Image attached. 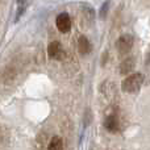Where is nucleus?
<instances>
[{"instance_id": "f257e3e1", "label": "nucleus", "mask_w": 150, "mask_h": 150, "mask_svg": "<svg viewBox=\"0 0 150 150\" xmlns=\"http://www.w3.org/2000/svg\"><path fill=\"white\" fill-rule=\"evenodd\" d=\"M142 83H144V75L141 73H134V74H130L129 76L122 82L121 88L125 92L132 93V92H136V91L141 87Z\"/></svg>"}, {"instance_id": "20e7f679", "label": "nucleus", "mask_w": 150, "mask_h": 150, "mask_svg": "<svg viewBox=\"0 0 150 150\" xmlns=\"http://www.w3.org/2000/svg\"><path fill=\"white\" fill-rule=\"evenodd\" d=\"M47 53H49V57L53 59H62L63 58V49L62 45L58 41H53L52 44L47 47Z\"/></svg>"}, {"instance_id": "6e6552de", "label": "nucleus", "mask_w": 150, "mask_h": 150, "mask_svg": "<svg viewBox=\"0 0 150 150\" xmlns=\"http://www.w3.org/2000/svg\"><path fill=\"white\" fill-rule=\"evenodd\" d=\"M47 150H63V142H62V138L55 136V137L52 138L50 141L49 146H47Z\"/></svg>"}, {"instance_id": "f03ea898", "label": "nucleus", "mask_w": 150, "mask_h": 150, "mask_svg": "<svg viewBox=\"0 0 150 150\" xmlns=\"http://www.w3.org/2000/svg\"><path fill=\"white\" fill-rule=\"evenodd\" d=\"M133 42H134V40H133V37L130 34H122L121 37H119V40L116 42V47L120 54L129 53L130 49L133 47Z\"/></svg>"}, {"instance_id": "7ed1b4c3", "label": "nucleus", "mask_w": 150, "mask_h": 150, "mask_svg": "<svg viewBox=\"0 0 150 150\" xmlns=\"http://www.w3.org/2000/svg\"><path fill=\"white\" fill-rule=\"evenodd\" d=\"M55 24H57L58 30L62 32V33H67L71 29V18L67 13H61V15H58L57 20H55Z\"/></svg>"}, {"instance_id": "39448f33", "label": "nucleus", "mask_w": 150, "mask_h": 150, "mask_svg": "<svg viewBox=\"0 0 150 150\" xmlns=\"http://www.w3.org/2000/svg\"><path fill=\"white\" fill-rule=\"evenodd\" d=\"M104 127L109 130V132H117L120 129V124H119V119L116 115H109L104 121Z\"/></svg>"}, {"instance_id": "0eeeda50", "label": "nucleus", "mask_w": 150, "mask_h": 150, "mask_svg": "<svg viewBox=\"0 0 150 150\" xmlns=\"http://www.w3.org/2000/svg\"><path fill=\"white\" fill-rule=\"evenodd\" d=\"M134 69V59L133 58H127L124 62L120 65V74H130Z\"/></svg>"}, {"instance_id": "423d86ee", "label": "nucleus", "mask_w": 150, "mask_h": 150, "mask_svg": "<svg viewBox=\"0 0 150 150\" xmlns=\"http://www.w3.org/2000/svg\"><path fill=\"white\" fill-rule=\"evenodd\" d=\"M78 50L80 54H88L91 52V44L87 40V37L80 36L78 40Z\"/></svg>"}]
</instances>
